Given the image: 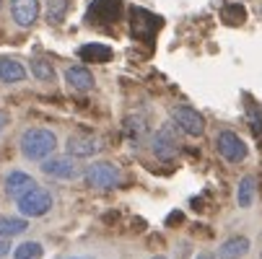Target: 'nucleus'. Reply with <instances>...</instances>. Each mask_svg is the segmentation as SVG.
<instances>
[{"label":"nucleus","mask_w":262,"mask_h":259,"mask_svg":"<svg viewBox=\"0 0 262 259\" xmlns=\"http://www.w3.org/2000/svg\"><path fill=\"white\" fill-rule=\"evenodd\" d=\"M52 205H55L52 192L45 190V187H39V184L16 200V207H18L21 218H26V220H29V218H42V215H47V213L52 210Z\"/></svg>","instance_id":"f03ea898"},{"label":"nucleus","mask_w":262,"mask_h":259,"mask_svg":"<svg viewBox=\"0 0 262 259\" xmlns=\"http://www.w3.org/2000/svg\"><path fill=\"white\" fill-rule=\"evenodd\" d=\"M29 70H31V76H34L36 81H42V83H50V81L55 78V67H52V62L45 60V57H34V60L29 62Z\"/></svg>","instance_id":"a211bd4d"},{"label":"nucleus","mask_w":262,"mask_h":259,"mask_svg":"<svg viewBox=\"0 0 262 259\" xmlns=\"http://www.w3.org/2000/svg\"><path fill=\"white\" fill-rule=\"evenodd\" d=\"M11 254V239H3L0 236V259H6Z\"/></svg>","instance_id":"4be33fe9"},{"label":"nucleus","mask_w":262,"mask_h":259,"mask_svg":"<svg viewBox=\"0 0 262 259\" xmlns=\"http://www.w3.org/2000/svg\"><path fill=\"white\" fill-rule=\"evenodd\" d=\"M221 18L226 21L229 26H239V23H244V18H247V11H244V6H239V3H229V6H223V11H221Z\"/></svg>","instance_id":"412c9836"},{"label":"nucleus","mask_w":262,"mask_h":259,"mask_svg":"<svg viewBox=\"0 0 262 259\" xmlns=\"http://www.w3.org/2000/svg\"><path fill=\"white\" fill-rule=\"evenodd\" d=\"M257 200V179L254 176H242L239 179V187H236V205L242 210L252 207Z\"/></svg>","instance_id":"2eb2a0df"},{"label":"nucleus","mask_w":262,"mask_h":259,"mask_svg":"<svg viewBox=\"0 0 262 259\" xmlns=\"http://www.w3.org/2000/svg\"><path fill=\"white\" fill-rule=\"evenodd\" d=\"M78 57L86 60V62H109L112 60V47L99 44V42H91V44L78 47Z\"/></svg>","instance_id":"dca6fc26"},{"label":"nucleus","mask_w":262,"mask_h":259,"mask_svg":"<svg viewBox=\"0 0 262 259\" xmlns=\"http://www.w3.org/2000/svg\"><path fill=\"white\" fill-rule=\"evenodd\" d=\"M252 249V241L247 236H231L218 246V259H242Z\"/></svg>","instance_id":"f8f14e48"},{"label":"nucleus","mask_w":262,"mask_h":259,"mask_svg":"<svg viewBox=\"0 0 262 259\" xmlns=\"http://www.w3.org/2000/svg\"><path fill=\"white\" fill-rule=\"evenodd\" d=\"M0 6H3V0H0Z\"/></svg>","instance_id":"cd10ccee"},{"label":"nucleus","mask_w":262,"mask_h":259,"mask_svg":"<svg viewBox=\"0 0 262 259\" xmlns=\"http://www.w3.org/2000/svg\"><path fill=\"white\" fill-rule=\"evenodd\" d=\"M18 148H21V156L26 161H45L55 153L57 148V135L47 127H29L24 130L21 140H18Z\"/></svg>","instance_id":"f257e3e1"},{"label":"nucleus","mask_w":262,"mask_h":259,"mask_svg":"<svg viewBox=\"0 0 262 259\" xmlns=\"http://www.w3.org/2000/svg\"><path fill=\"white\" fill-rule=\"evenodd\" d=\"M65 148L70 158H91L101 151V143L94 135H70Z\"/></svg>","instance_id":"6e6552de"},{"label":"nucleus","mask_w":262,"mask_h":259,"mask_svg":"<svg viewBox=\"0 0 262 259\" xmlns=\"http://www.w3.org/2000/svg\"><path fill=\"white\" fill-rule=\"evenodd\" d=\"M21 81H26V67L16 57H0V83L13 86Z\"/></svg>","instance_id":"4468645a"},{"label":"nucleus","mask_w":262,"mask_h":259,"mask_svg":"<svg viewBox=\"0 0 262 259\" xmlns=\"http://www.w3.org/2000/svg\"><path fill=\"white\" fill-rule=\"evenodd\" d=\"M26 228H29V220H26V218H16V215H0V236H3V239L21 236Z\"/></svg>","instance_id":"f3484780"},{"label":"nucleus","mask_w":262,"mask_h":259,"mask_svg":"<svg viewBox=\"0 0 262 259\" xmlns=\"http://www.w3.org/2000/svg\"><path fill=\"white\" fill-rule=\"evenodd\" d=\"M171 122L190 137H200L205 132V117L198 112V109L187 106V104L171 106Z\"/></svg>","instance_id":"39448f33"},{"label":"nucleus","mask_w":262,"mask_h":259,"mask_svg":"<svg viewBox=\"0 0 262 259\" xmlns=\"http://www.w3.org/2000/svg\"><path fill=\"white\" fill-rule=\"evenodd\" d=\"M6 122H8V117H6L3 112H0V130H3V127H6Z\"/></svg>","instance_id":"b1692460"},{"label":"nucleus","mask_w":262,"mask_h":259,"mask_svg":"<svg viewBox=\"0 0 262 259\" xmlns=\"http://www.w3.org/2000/svg\"><path fill=\"white\" fill-rule=\"evenodd\" d=\"M39 166H42V174H47V176H52V179H62V181L76 179V176L81 174L78 163L73 161L70 156H50V158H45Z\"/></svg>","instance_id":"0eeeda50"},{"label":"nucleus","mask_w":262,"mask_h":259,"mask_svg":"<svg viewBox=\"0 0 262 259\" xmlns=\"http://www.w3.org/2000/svg\"><path fill=\"white\" fill-rule=\"evenodd\" d=\"M151 148L159 161H171L179 153V137L174 132V122H166L156 130V135L151 137Z\"/></svg>","instance_id":"423d86ee"},{"label":"nucleus","mask_w":262,"mask_h":259,"mask_svg":"<svg viewBox=\"0 0 262 259\" xmlns=\"http://www.w3.org/2000/svg\"><path fill=\"white\" fill-rule=\"evenodd\" d=\"M259 256H262V249H259Z\"/></svg>","instance_id":"bb28decb"},{"label":"nucleus","mask_w":262,"mask_h":259,"mask_svg":"<svg viewBox=\"0 0 262 259\" xmlns=\"http://www.w3.org/2000/svg\"><path fill=\"white\" fill-rule=\"evenodd\" d=\"M215 151L223 161H229V163H242L247 158V143L234 132V130H221L218 137H215Z\"/></svg>","instance_id":"20e7f679"},{"label":"nucleus","mask_w":262,"mask_h":259,"mask_svg":"<svg viewBox=\"0 0 262 259\" xmlns=\"http://www.w3.org/2000/svg\"><path fill=\"white\" fill-rule=\"evenodd\" d=\"M36 187V181H34V176L31 174H26V171H8L6 174V192L13 197V200H18L21 195H26L29 190H34Z\"/></svg>","instance_id":"9b49d317"},{"label":"nucleus","mask_w":262,"mask_h":259,"mask_svg":"<svg viewBox=\"0 0 262 259\" xmlns=\"http://www.w3.org/2000/svg\"><path fill=\"white\" fill-rule=\"evenodd\" d=\"M45 16H47V21L52 23V26H60L62 21H65V16H68V8H70V3L68 0H47L45 3Z\"/></svg>","instance_id":"6ab92c4d"},{"label":"nucleus","mask_w":262,"mask_h":259,"mask_svg":"<svg viewBox=\"0 0 262 259\" xmlns=\"http://www.w3.org/2000/svg\"><path fill=\"white\" fill-rule=\"evenodd\" d=\"M65 83L73 91L86 93V91L94 88V73L89 67H83V65H70V67H65Z\"/></svg>","instance_id":"9d476101"},{"label":"nucleus","mask_w":262,"mask_h":259,"mask_svg":"<svg viewBox=\"0 0 262 259\" xmlns=\"http://www.w3.org/2000/svg\"><path fill=\"white\" fill-rule=\"evenodd\" d=\"M125 137L133 143V145H140L145 137H148V120L140 114V112H133L125 117Z\"/></svg>","instance_id":"ddd939ff"},{"label":"nucleus","mask_w":262,"mask_h":259,"mask_svg":"<svg viewBox=\"0 0 262 259\" xmlns=\"http://www.w3.org/2000/svg\"><path fill=\"white\" fill-rule=\"evenodd\" d=\"M39 0H11V16L21 29H29L39 18Z\"/></svg>","instance_id":"1a4fd4ad"},{"label":"nucleus","mask_w":262,"mask_h":259,"mask_svg":"<svg viewBox=\"0 0 262 259\" xmlns=\"http://www.w3.org/2000/svg\"><path fill=\"white\" fill-rule=\"evenodd\" d=\"M68 259H91V256H68Z\"/></svg>","instance_id":"393cba45"},{"label":"nucleus","mask_w":262,"mask_h":259,"mask_svg":"<svg viewBox=\"0 0 262 259\" xmlns=\"http://www.w3.org/2000/svg\"><path fill=\"white\" fill-rule=\"evenodd\" d=\"M45 256V246L39 241H24L13 249V259H42Z\"/></svg>","instance_id":"aec40b11"},{"label":"nucleus","mask_w":262,"mask_h":259,"mask_svg":"<svg viewBox=\"0 0 262 259\" xmlns=\"http://www.w3.org/2000/svg\"><path fill=\"white\" fill-rule=\"evenodd\" d=\"M83 179L94 190H112V187H120L122 171H120L117 163H112V161H96V163H91L86 169Z\"/></svg>","instance_id":"7ed1b4c3"},{"label":"nucleus","mask_w":262,"mask_h":259,"mask_svg":"<svg viewBox=\"0 0 262 259\" xmlns=\"http://www.w3.org/2000/svg\"><path fill=\"white\" fill-rule=\"evenodd\" d=\"M195 259H215V256H213V254H210V251H203V254H198V256H195Z\"/></svg>","instance_id":"5701e85b"},{"label":"nucleus","mask_w":262,"mask_h":259,"mask_svg":"<svg viewBox=\"0 0 262 259\" xmlns=\"http://www.w3.org/2000/svg\"><path fill=\"white\" fill-rule=\"evenodd\" d=\"M151 259H166V256H164V254H156V256H151Z\"/></svg>","instance_id":"a878e982"}]
</instances>
